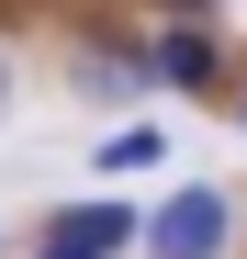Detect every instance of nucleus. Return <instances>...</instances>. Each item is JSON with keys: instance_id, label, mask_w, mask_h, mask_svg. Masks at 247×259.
<instances>
[{"instance_id": "nucleus-8", "label": "nucleus", "mask_w": 247, "mask_h": 259, "mask_svg": "<svg viewBox=\"0 0 247 259\" xmlns=\"http://www.w3.org/2000/svg\"><path fill=\"white\" fill-rule=\"evenodd\" d=\"M236 124H247V91H236Z\"/></svg>"}, {"instance_id": "nucleus-5", "label": "nucleus", "mask_w": 247, "mask_h": 259, "mask_svg": "<svg viewBox=\"0 0 247 259\" xmlns=\"http://www.w3.org/2000/svg\"><path fill=\"white\" fill-rule=\"evenodd\" d=\"M45 259H101V248H79V237H56V226H45Z\"/></svg>"}, {"instance_id": "nucleus-2", "label": "nucleus", "mask_w": 247, "mask_h": 259, "mask_svg": "<svg viewBox=\"0 0 247 259\" xmlns=\"http://www.w3.org/2000/svg\"><path fill=\"white\" fill-rule=\"evenodd\" d=\"M146 68L169 79V91H214V79H225V57H214V34H202L191 12H180L169 34H157V46H146Z\"/></svg>"}, {"instance_id": "nucleus-3", "label": "nucleus", "mask_w": 247, "mask_h": 259, "mask_svg": "<svg viewBox=\"0 0 247 259\" xmlns=\"http://www.w3.org/2000/svg\"><path fill=\"white\" fill-rule=\"evenodd\" d=\"M146 79H157V68H146V57H124V46H90V57H79V91H90V102H135Z\"/></svg>"}, {"instance_id": "nucleus-6", "label": "nucleus", "mask_w": 247, "mask_h": 259, "mask_svg": "<svg viewBox=\"0 0 247 259\" xmlns=\"http://www.w3.org/2000/svg\"><path fill=\"white\" fill-rule=\"evenodd\" d=\"M157 12H169V23H180V12H191V23H202V12H214V0H157Z\"/></svg>"}, {"instance_id": "nucleus-7", "label": "nucleus", "mask_w": 247, "mask_h": 259, "mask_svg": "<svg viewBox=\"0 0 247 259\" xmlns=\"http://www.w3.org/2000/svg\"><path fill=\"white\" fill-rule=\"evenodd\" d=\"M0 113H12V57H0Z\"/></svg>"}, {"instance_id": "nucleus-1", "label": "nucleus", "mask_w": 247, "mask_h": 259, "mask_svg": "<svg viewBox=\"0 0 247 259\" xmlns=\"http://www.w3.org/2000/svg\"><path fill=\"white\" fill-rule=\"evenodd\" d=\"M135 248H146V259H225V248H236V203H225L214 181H191V192H169V203L146 214Z\"/></svg>"}, {"instance_id": "nucleus-4", "label": "nucleus", "mask_w": 247, "mask_h": 259, "mask_svg": "<svg viewBox=\"0 0 247 259\" xmlns=\"http://www.w3.org/2000/svg\"><path fill=\"white\" fill-rule=\"evenodd\" d=\"M157 158H169V136H157V124H112V147H101L90 169H101V181H135V169H157Z\"/></svg>"}]
</instances>
